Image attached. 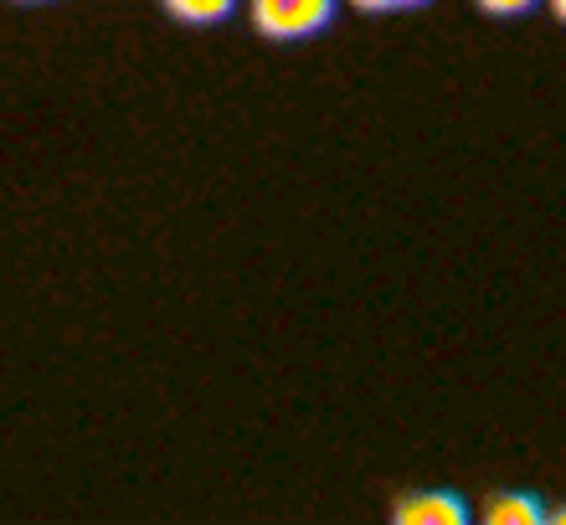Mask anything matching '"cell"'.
I'll return each mask as SVG.
<instances>
[{"instance_id":"3957f363","label":"cell","mask_w":566,"mask_h":525,"mask_svg":"<svg viewBox=\"0 0 566 525\" xmlns=\"http://www.w3.org/2000/svg\"><path fill=\"white\" fill-rule=\"evenodd\" d=\"M484 521L490 525H541L546 515H541V505L531 495H494L490 505H484Z\"/></svg>"},{"instance_id":"52a82bcc","label":"cell","mask_w":566,"mask_h":525,"mask_svg":"<svg viewBox=\"0 0 566 525\" xmlns=\"http://www.w3.org/2000/svg\"><path fill=\"white\" fill-rule=\"evenodd\" d=\"M552 521H562V525H566V511H556V515H552Z\"/></svg>"},{"instance_id":"7a4b0ae2","label":"cell","mask_w":566,"mask_h":525,"mask_svg":"<svg viewBox=\"0 0 566 525\" xmlns=\"http://www.w3.org/2000/svg\"><path fill=\"white\" fill-rule=\"evenodd\" d=\"M397 525H463L469 511H463V500L453 495H407L397 511H391Z\"/></svg>"},{"instance_id":"277c9868","label":"cell","mask_w":566,"mask_h":525,"mask_svg":"<svg viewBox=\"0 0 566 525\" xmlns=\"http://www.w3.org/2000/svg\"><path fill=\"white\" fill-rule=\"evenodd\" d=\"M180 21H196V27H207V21H222L232 11V0H165Z\"/></svg>"},{"instance_id":"5b68a950","label":"cell","mask_w":566,"mask_h":525,"mask_svg":"<svg viewBox=\"0 0 566 525\" xmlns=\"http://www.w3.org/2000/svg\"><path fill=\"white\" fill-rule=\"evenodd\" d=\"M484 11H494V15H521V11H531L536 0H479Z\"/></svg>"},{"instance_id":"6da1fadb","label":"cell","mask_w":566,"mask_h":525,"mask_svg":"<svg viewBox=\"0 0 566 525\" xmlns=\"http://www.w3.org/2000/svg\"><path fill=\"white\" fill-rule=\"evenodd\" d=\"M335 11V0H253V21L263 36H310Z\"/></svg>"},{"instance_id":"8992f818","label":"cell","mask_w":566,"mask_h":525,"mask_svg":"<svg viewBox=\"0 0 566 525\" xmlns=\"http://www.w3.org/2000/svg\"><path fill=\"white\" fill-rule=\"evenodd\" d=\"M360 11H402V6H422V0H356Z\"/></svg>"}]
</instances>
